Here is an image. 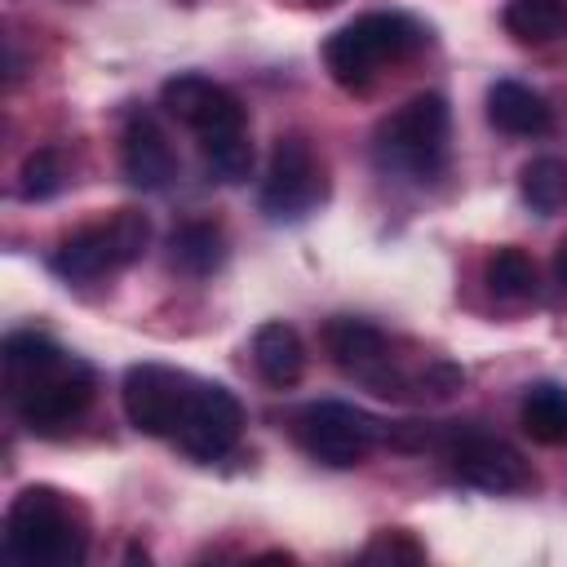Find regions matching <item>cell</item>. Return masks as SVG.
I'll use <instances>...</instances> for the list:
<instances>
[{"instance_id":"obj_1","label":"cell","mask_w":567,"mask_h":567,"mask_svg":"<svg viewBox=\"0 0 567 567\" xmlns=\"http://www.w3.org/2000/svg\"><path fill=\"white\" fill-rule=\"evenodd\" d=\"M93 368L66 354L44 332H9L4 337V390L27 430L53 434L71 425L93 399Z\"/></svg>"},{"instance_id":"obj_2","label":"cell","mask_w":567,"mask_h":567,"mask_svg":"<svg viewBox=\"0 0 567 567\" xmlns=\"http://www.w3.org/2000/svg\"><path fill=\"white\" fill-rule=\"evenodd\" d=\"M4 554L22 567H75V563H84V554H89L84 509L53 487L18 492L9 514H4Z\"/></svg>"},{"instance_id":"obj_3","label":"cell","mask_w":567,"mask_h":567,"mask_svg":"<svg viewBox=\"0 0 567 567\" xmlns=\"http://www.w3.org/2000/svg\"><path fill=\"white\" fill-rule=\"evenodd\" d=\"M425 27L408 13H363L323 40V62L341 89L363 93L381 75V66L412 58L416 49H425Z\"/></svg>"},{"instance_id":"obj_4","label":"cell","mask_w":567,"mask_h":567,"mask_svg":"<svg viewBox=\"0 0 567 567\" xmlns=\"http://www.w3.org/2000/svg\"><path fill=\"white\" fill-rule=\"evenodd\" d=\"M447 128H452L447 102L439 93H416L377 124L372 155L385 173L434 177L447 164Z\"/></svg>"},{"instance_id":"obj_5","label":"cell","mask_w":567,"mask_h":567,"mask_svg":"<svg viewBox=\"0 0 567 567\" xmlns=\"http://www.w3.org/2000/svg\"><path fill=\"white\" fill-rule=\"evenodd\" d=\"M151 244V217L137 208H120L111 221L84 226L71 239H62L49 257L53 275L66 284H93L102 275H115L124 266H133Z\"/></svg>"},{"instance_id":"obj_6","label":"cell","mask_w":567,"mask_h":567,"mask_svg":"<svg viewBox=\"0 0 567 567\" xmlns=\"http://www.w3.org/2000/svg\"><path fill=\"white\" fill-rule=\"evenodd\" d=\"M323 346H328L332 363L341 372H350L354 381H363L372 394H381V399L416 394V372H403V363L390 350V337L377 323L341 315L323 328Z\"/></svg>"},{"instance_id":"obj_7","label":"cell","mask_w":567,"mask_h":567,"mask_svg":"<svg viewBox=\"0 0 567 567\" xmlns=\"http://www.w3.org/2000/svg\"><path fill=\"white\" fill-rule=\"evenodd\" d=\"M292 430H297V443L332 470H350V465L368 461V452L385 439V425L372 412L341 403V399H323V403L301 408Z\"/></svg>"},{"instance_id":"obj_8","label":"cell","mask_w":567,"mask_h":567,"mask_svg":"<svg viewBox=\"0 0 567 567\" xmlns=\"http://www.w3.org/2000/svg\"><path fill=\"white\" fill-rule=\"evenodd\" d=\"M323 199V164L301 133H284L270 151L266 177H261V213L270 221H301Z\"/></svg>"},{"instance_id":"obj_9","label":"cell","mask_w":567,"mask_h":567,"mask_svg":"<svg viewBox=\"0 0 567 567\" xmlns=\"http://www.w3.org/2000/svg\"><path fill=\"white\" fill-rule=\"evenodd\" d=\"M195 377L177 372V368H164V363H133L124 372V385H120V399H124V416L133 430L151 434V439H173L186 408H190V394H195Z\"/></svg>"},{"instance_id":"obj_10","label":"cell","mask_w":567,"mask_h":567,"mask_svg":"<svg viewBox=\"0 0 567 567\" xmlns=\"http://www.w3.org/2000/svg\"><path fill=\"white\" fill-rule=\"evenodd\" d=\"M443 456H447L452 474L465 487H478V492H492V496L532 487V470H527L523 452L509 447L505 439L483 434V430H447L443 434Z\"/></svg>"},{"instance_id":"obj_11","label":"cell","mask_w":567,"mask_h":567,"mask_svg":"<svg viewBox=\"0 0 567 567\" xmlns=\"http://www.w3.org/2000/svg\"><path fill=\"white\" fill-rule=\"evenodd\" d=\"M244 434V408L239 399L226 390V385H213V381H199L195 394H190V408L177 425V447L190 456V461H221Z\"/></svg>"},{"instance_id":"obj_12","label":"cell","mask_w":567,"mask_h":567,"mask_svg":"<svg viewBox=\"0 0 567 567\" xmlns=\"http://www.w3.org/2000/svg\"><path fill=\"white\" fill-rule=\"evenodd\" d=\"M159 106L177 124H186L199 142L204 137H217V133H230V128H248V115H244L239 97L226 84H217L208 75H195V71H182V75L164 80Z\"/></svg>"},{"instance_id":"obj_13","label":"cell","mask_w":567,"mask_h":567,"mask_svg":"<svg viewBox=\"0 0 567 567\" xmlns=\"http://www.w3.org/2000/svg\"><path fill=\"white\" fill-rule=\"evenodd\" d=\"M120 168L137 190H164L177 173L168 133L159 128V120L151 111H133L120 137Z\"/></svg>"},{"instance_id":"obj_14","label":"cell","mask_w":567,"mask_h":567,"mask_svg":"<svg viewBox=\"0 0 567 567\" xmlns=\"http://www.w3.org/2000/svg\"><path fill=\"white\" fill-rule=\"evenodd\" d=\"M252 368L275 390L297 385L301 372H306V341H301V332L292 323H284V319L261 323L252 332Z\"/></svg>"},{"instance_id":"obj_15","label":"cell","mask_w":567,"mask_h":567,"mask_svg":"<svg viewBox=\"0 0 567 567\" xmlns=\"http://www.w3.org/2000/svg\"><path fill=\"white\" fill-rule=\"evenodd\" d=\"M487 120L509 137H540V133H549L554 111L536 89H527L518 80H496L487 89Z\"/></svg>"},{"instance_id":"obj_16","label":"cell","mask_w":567,"mask_h":567,"mask_svg":"<svg viewBox=\"0 0 567 567\" xmlns=\"http://www.w3.org/2000/svg\"><path fill=\"white\" fill-rule=\"evenodd\" d=\"M518 421L532 443H545V447L567 443V385H558V381L527 385V394L518 403Z\"/></svg>"},{"instance_id":"obj_17","label":"cell","mask_w":567,"mask_h":567,"mask_svg":"<svg viewBox=\"0 0 567 567\" xmlns=\"http://www.w3.org/2000/svg\"><path fill=\"white\" fill-rule=\"evenodd\" d=\"M168 257H173V266L182 275L204 279L226 261V235L213 221H186V226H177L168 235Z\"/></svg>"},{"instance_id":"obj_18","label":"cell","mask_w":567,"mask_h":567,"mask_svg":"<svg viewBox=\"0 0 567 567\" xmlns=\"http://www.w3.org/2000/svg\"><path fill=\"white\" fill-rule=\"evenodd\" d=\"M501 22L518 44H554L567 35V0H509Z\"/></svg>"},{"instance_id":"obj_19","label":"cell","mask_w":567,"mask_h":567,"mask_svg":"<svg viewBox=\"0 0 567 567\" xmlns=\"http://www.w3.org/2000/svg\"><path fill=\"white\" fill-rule=\"evenodd\" d=\"M518 186H523V199L532 213H540V217L563 213L567 208V159L563 155H536L523 168Z\"/></svg>"},{"instance_id":"obj_20","label":"cell","mask_w":567,"mask_h":567,"mask_svg":"<svg viewBox=\"0 0 567 567\" xmlns=\"http://www.w3.org/2000/svg\"><path fill=\"white\" fill-rule=\"evenodd\" d=\"M487 288L496 301H527L536 297V261L523 248H496L487 257Z\"/></svg>"},{"instance_id":"obj_21","label":"cell","mask_w":567,"mask_h":567,"mask_svg":"<svg viewBox=\"0 0 567 567\" xmlns=\"http://www.w3.org/2000/svg\"><path fill=\"white\" fill-rule=\"evenodd\" d=\"M199 155H204V168H208L217 182H248V173H252V142H248V128H230V133L204 137V142H199Z\"/></svg>"},{"instance_id":"obj_22","label":"cell","mask_w":567,"mask_h":567,"mask_svg":"<svg viewBox=\"0 0 567 567\" xmlns=\"http://www.w3.org/2000/svg\"><path fill=\"white\" fill-rule=\"evenodd\" d=\"M62 182H66L62 155H58L53 146H40V151H31V155L22 159V173H18V195L35 204V199L58 195V190H62Z\"/></svg>"},{"instance_id":"obj_23","label":"cell","mask_w":567,"mask_h":567,"mask_svg":"<svg viewBox=\"0 0 567 567\" xmlns=\"http://www.w3.org/2000/svg\"><path fill=\"white\" fill-rule=\"evenodd\" d=\"M363 558H390V563H399V558H403V563H421V558H425V549H421L408 532H381V536L363 549Z\"/></svg>"},{"instance_id":"obj_24","label":"cell","mask_w":567,"mask_h":567,"mask_svg":"<svg viewBox=\"0 0 567 567\" xmlns=\"http://www.w3.org/2000/svg\"><path fill=\"white\" fill-rule=\"evenodd\" d=\"M554 284H558V292L567 297V239L554 248Z\"/></svg>"},{"instance_id":"obj_25","label":"cell","mask_w":567,"mask_h":567,"mask_svg":"<svg viewBox=\"0 0 567 567\" xmlns=\"http://www.w3.org/2000/svg\"><path fill=\"white\" fill-rule=\"evenodd\" d=\"M306 4H337V0H306Z\"/></svg>"}]
</instances>
